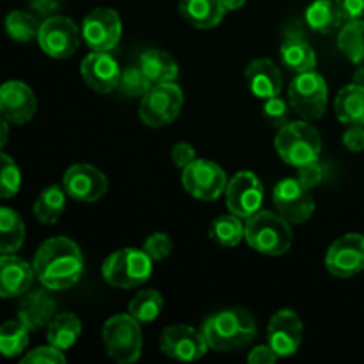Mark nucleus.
Instances as JSON below:
<instances>
[{
    "label": "nucleus",
    "instance_id": "obj_29",
    "mask_svg": "<svg viewBox=\"0 0 364 364\" xmlns=\"http://www.w3.org/2000/svg\"><path fill=\"white\" fill-rule=\"evenodd\" d=\"M25 240V224L13 208L0 206V255H14Z\"/></svg>",
    "mask_w": 364,
    "mask_h": 364
},
{
    "label": "nucleus",
    "instance_id": "obj_43",
    "mask_svg": "<svg viewBox=\"0 0 364 364\" xmlns=\"http://www.w3.org/2000/svg\"><path fill=\"white\" fill-rule=\"evenodd\" d=\"M343 144L352 153L364 151V124H350L343 134Z\"/></svg>",
    "mask_w": 364,
    "mask_h": 364
},
{
    "label": "nucleus",
    "instance_id": "obj_2",
    "mask_svg": "<svg viewBox=\"0 0 364 364\" xmlns=\"http://www.w3.org/2000/svg\"><path fill=\"white\" fill-rule=\"evenodd\" d=\"M208 348L217 352H230L244 348L255 340V318L245 309L231 308L210 316L201 327Z\"/></svg>",
    "mask_w": 364,
    "mask_h": 364
},
{
    "label": "nucleus",
    "instance_id": "obj_45",
    "mask_svg": "<svg viewBox=\"0 0 364 364\" xmlns=\"http://www.w3.org/2000/svg\"><path fill=\"white\" fill-rule=\"evenodd\" d=\"M279 359V355L274 352L270 345H259L255 347L247 355V361L251 364H274Z\"/></svg>",
    "mask_w": 364,
    "mask_h": 364
},
{
    "label": "nucleus",
    "instance_id": "obj_14",
    "mask_svg": "<svg viewBox=\"0 0 364 364\" xmlns=\"http://www.w3.org/2000/svg\"><path fill=\"white\" fill-rule=\"evenodd\" d=\"M326 267L333 276L348 279L364 270V237L359 233H348L338 238L329 247L326 256Z\"/></svg>",
    "mask_w": 364,
    "mask_h": 364
},
{
    "label": "nucleus",
    "instance_id": "obj_1",
    "mask_svg": "<svg viewBox=\"0 0 364 364\" xmlns=\"http://www.w3.org/2000/svg\"><path fill=\"white\" fill-rule=\"evenodd\" d=\"M32 267L46 290H66L77 284L84 274V258L73 240L53 237L38 249Z\"/></svg>",
    "mask_w": 364,
    "mask_h": 364
},
{
    "label": "nucleus",
    "instance_id": "obj_48",
    "mask_svg": "<svg viewBox=\"0 0 364 364\" xmlns=\"http://www.w3.org/2000/svg\"><path fill=\"white\" fill-rule=\"evenodd\" d=\"M220 2L224 4V7L230 11H235V9H240L242 6H244L247 0H220Z\"/></svg>",
    "mask_w": 364,
    "mask_h": 364
},
{
    "label": "nucleus",
    "instance_id": "obj_3",
    "mask_svg": "<svg viewBox=\"0 0 364 364\" xmlns=\"http://www.w3.org/2000/svg\"><path fill=\"white\" fill-rule=\"evenodd\" d=\"M245 240L262 255L283 256L290 251L294 235L290 223L279 213L259 210L245 223Z\"/></svg>",
    "mask_w": 364,
    "mask_h": 364
},
{
    "label": "nucleus",
    "instance_id": "obj_47",
    "mask_svg": "<svg viewBox=\"0 0 364 364\" xmlns=\"http://www.w3.org/2000/svg\"><path fill=\"white\" fill-rule=\"evenodd\" d=\"M7 139H9V124L0 116V149L7 144Z\"/></svg>",
    "mask_w": 364,
    "mask_h": 364
},
{
    "label": "nucleus",
    "instance_id": "obj_8",
    "mask_svg": "<svg viewBox=\"0 0 364 364\" xmlns=\"http://www.w3.org/2000/svg\"><path fill=\"white\" fill-rule=\"evenodd\" d=\"M183 107V92L174 82L153 84L142 96L139 117L146 127L160 128L171 124Z\"/></svg>",
    "mask_w": 364,
    "mask_h": 364
},
{
    "label": "nucleus",
    "instance_id": "obj_9",
    "mask_svg": "<svg viewBox=\"0 0 364 364\" xmlns=\"http://www.w3.org/2000/svg\"><path fill=\"white\" fill-rule=\"evenodd\" d=\"M181 171H183L181 183L192 198L201 199V201H213L226 192L230 180L219 164L196 159Z\"/></svg>",
    "mask_w": 364,
    "mask_h": 364
},
{
    "label": "nucleus",
    "instance_id": "obj_17",
    "mask_svg": "<svg viewBox=\"0 0 364 364\" xmlns=\"http://www.w3.org/2000/svg\"><path fill=\"white\" fill-rule=\"evenodd\" d=\"M38 100L25 82L9 80L0 85V116L13 124H25L36 116Z\"/></svg>",
    "mask_w": 364,
    "mask_h": 364
},
{
    "label": "nucleus",
    "instance_id": "obj_10",
    "mask_svg": "<svg viewBox=\"0 0 364 364\" xmlns=\"http://www.w3.org/2000/svg\"><path fill=\"white\" fill-rule=\"evenodd\" d=\"M80 31L77 23L66 16H48L39 27L38 43L46 55L53 59H68L80 45Z\"/></svg>",
    "mask_w": 364,
    "mask_h": 364
},
{
    "label": "nucleus",
    "instance_id": "obj_19",
    "mask_svg": "<svg viewBox=\"0 0 364 364\" xmlns=\"http://www.w3.org/2000/svg\"><path fill=\"white\" fill-rule=\"evenodd\" d=\"M121 71L117 60L109 52H91L80 64V75L85 84L103 95L117 89Z\"/></svg>",
    "mask_w": 364,
    "mask_h": 364
},
{
    "label": "nucleus",
    "instance_id": "obj_20",
    "mask_svg": "<svg viewBox=\"0 0 364 364\" xmlns=\"http://www.w3.org/2000/svg\"><path fill=\"white\" fill-rule=\"evenodd\" d=\"M34 267L14 255L0 256V299L21 297L34 283Z\"/></svg>",
    "mask_w": 364,
    "mask_h": 364
},
{
    "label": "nucleus",
    "instance_id": "obj_31",
    "mask_svg": "<svg viewBox=\"0 0 364 364\" xmlns=\"http://www.w3.org/2000/svg\"><path fill=\"white\" fill-rule=\"evenodd\" d=\"M338 48L355 66H364V21H347L338 36Z\"/></svg>",
    "mask_w": 364,
    "mask_h": 364
},
{
    "label": "nucleus",
    "instance_id": "obj_21",
    "mask_svg": "<svg viewBox=\"0 0 364 364\" xmlns=\"http://www.w3.org/2000/svg\"><path fill=\"white\" fill-rule=\"evenodd\" d=\"M53 316H55V301L48 291L34 290L21 295L16 318H20L28 327V331L48 327Z\"/></svg>",
    "mask_w": 364,
    "mask_h": 364
},
{
    "label": "nucleus",
    "instance_id": "obj_13",
    "mask_svg": "<svg viewBox=\"0 0 364 364\" xmlns=\"http://www.w3.org/2000/svg\"><path fill=\"white\" fill-rule=\"evenodd\" d=\"M263 199H265V191L262 181L251 171L237 173L228 181L226 206L233 215L249 219L262 210Z\"/></svg>",
    "mask_w": 364,
    "mask_h": 364
},
{
    "label": "nucleus",
    "instance_id": "obj_4",
    "mask_svg": "<svg viewBox=\"0 0 364 364\" xmlns=\"http://www.w3.org/2000/svg\"><path fill=\"white\" fill-rule=\"evenodd\" d=\"M276 151L288 166L302 167L316 162L322 151V139L313 124L304 121L287 123L276 137Z\"/></svg>",
    "mask_w": 364,
    "mask_h": 364
},
{
    "label": "nucleus",
    "instance_id": "obj_49",
    "mask_svg": "<svg viewBox=\"0 0 364 364\" xmlns=\"http://www.w3.org/2000/svg\"><path fill=\"white\" fill-rule=\"evenodd\" d=\"M352 84H358V85H361V87H364V66H359L358 70L354 71Z\"/></svg>",
    "mask_w": 364,
    "mask_h": 364
},
{
    "label": "nucleus",
    "instance_id": "obj_16",
    "mask_svg": "<svg viewBox=\"0 0 364 364\" xmlns=\"http://www.w3.org/2000/svg\"><path fill=\"white\" fill-rule=\"evenodd\" d=\"M64 191L70 198L82 203H95L107 194L105 174L91 164H75L64 173Z\"/></svg>",
    "mask_w": 364,
    "mask_h": 364
},
{
    "label": "nucleus",
    "instance_id": "obj_34",
    "mask_svg": "<svg viewBox=\"0 0 364 364\" xmlns=\"http://www.w3.org/2000/svg\"><path fill=\"white\" fill-rule=\"evenodd\" d=\"M210 238L223 247H235L245 238V224L237 215L217 217L210 228Z\"/></svg>",
    "mask_w": 364,
    "mask_h": 364
},
{
    "label": "nucleus",
    "instance_id": "obj_42",
    "mask_svg": "<svg viewBox=\"0 0 364 364\" xmlns=\"http://www.w3.org/2000/svg\"><path fill=\"white\" fill-rule=\"evenodd\" d=\"M345 21L361 20L364 14V0H334Z\"/></svg>",
    "mask_w": 364,
    "mask_h": 364
},
{
    "label": "nucleus",
    "instance_id": "obj_46",
    "mask_svg": "<svg viewBox=\"0 0 364 364\" xmlns=\"http://www.w3.org/2000/svg\"><path fill=\"white\" fill-rule=\"evenodd\" d=\"M63 0H31V7L41 16H53L57 9L60 7Z\"/></svg>",
    "mask_w": 364,
    "mask_h": 364
},
{
    "label": "nucleus",
    "instance_id": "obj_36",
    "mask_svg": "<svg viewBox=\"0 0 364 364\" xmlns=\"http://www.w3.org/2000/svg\"><path fill=\"white\" fill-rule=\"evenodd\" d=\"M151 85L153 84L146 77L144 71L141 70V66H130L124 71H121L117 89H119L121 95L130 96V98H139V96H144Z\"/></svg>",
    "mask_w": 364,
    "mask_h": 364
},
{
    "label": "nucleus",
    "instance_id": "obj_26",
    "mask_svg": "<svg viewBox=\"0 0 364 364\" xmlns=\"http://www.w3.org/2000/svg\"><path fill=\"white\" fill-rule=\"evenodd\" d=\"M281 59H283L284 66L295 73L313 71L316 66L315 50L306 39L299 38V36H290L281 45Z\"/></svg>",
    "mask_w": 364,
    "mask_h": 364
},
{
    "label": "nucleus",
    "instance_id": "obj_11",
    "mask_svg": "<svg viewBox=\"0 0 364 364\" xmlns=\"http://www.w3.org/2000/svg\"><path fill=\"white\" fill-rule=\"evenodd\" d=\"M274 206L277 213L290 224H302L315 212V199L299 178L281 180L274 188Z\"/></svg>",
    "mask_w": 364,
    "mask_h": 364
},
{
    "label": "nucleus",
    "instance_id": "obj_22",
    "mask_svg": "<svg viewBox=\"0 0 364 364\" xmlns=\"http://www.w3.org/2000/svg\"><path fill=\"white\" fill-rule=\"evenodd\" d=\"M245 80H247L249 91L262 100L279 96L283 89L279 68L270 59L252 60L245 70Z\"/></svg>",
    "mask_w": 364,
    "mask_h": 364
},
{
    "label": "nucleus",
    "instance_id": "obj_37",
    "mask_svg": "<svg viewBox=\"0 0 364 364\" xmlns=\"http://www.w3.org/2000/svg\"><path fill=\"white\" fill-rule=\"evenodd\" d=\"M21 187V173L9 155L0 151V199L13 198Z\"/></svg>",
    "mask_w": 364,
    "mask_h": 364
},
{
    "label": "nucleus",
    "instance_id": "obj_15",
    "mask_svg": "<svg viewBox=\"0 0 364 364\" xmlns=\"http://www.w3.org/2000/svg\"><path fill=\"white\" fill-rule=\"evenodd\" d=\"M160 350L176 361H198L208 350L201 331L188 326H169L160 336Z\"/></svg>",
    "mask_w": 364,
    "mask_h": 364
},
{
    "label": "nucleus",
    "instance_id": "obj_44",
    "mask_svg": "<svg viewBox=\"0 0 364 364\" xmlns=\"http://www.w3.org/2000/svg\"><path fill=\"white\" fill-rule=\"evenodd\" d=\"M171 159H173L174 166L180 167V169H185L188 164H192L196 160V149L188 142H178L173 148V151H171Z\"/></svg>",
    "mask_w": 364,
    "mask_h": 364
},
{
    "label": "nucleus",
    "instance_id": "obj_5",
    "mask_svg": "<svg viewBox=\"0 0 364 364\" xmlns=\"http://www.w3.org/2000/svg\"><path fill=\"white\" fill-rule=\"evenodd\" d=\"M153 272V259L144 249H119L103 262V279L114 288H137L149 279Z\"/></svg>",
    "mask_w": 364,
    "mask_h": 364
},
{
    "label": "nucleus",
    "instance_id": "obj_24",
    "mask_svg": "<svg viewBox=\"0 0 364 364\" xmlns=\"http://www.w3.org/2000/svg\"><path fill=\"white\" fill-rule=\"evenodd\" d=\"M139 66L151 84H167L178 78V64L162 50H148L139 59Z\"/></svg>",
    "mask_w": 364,
    "mask_h": 364
},
{
    "label": "nucleus",
    "instance_id": "obj_33",
    "mask_svg": "<svg viewBox=\"0 0 364 364\" xmlns=\"http://www.w3.org/2000/svg\"><path fill=\"white\" fill-rule=\"evenodd\" d=\"M4 27H6L7 36H9L13 41L18 43H28L32 39H38L39 27L41 23L38 21V18L34 14L27 13V11H11L6 16L4 21Z\"/></svg>",
    "mask_w": 364,
    "mask_h": 364
},
{
    "label": "nucleus",
    "instance_id": "obj_40",
    "mask_svg": "<svg viewBox=\"0 0 364 364\" xmlns=\"http://www.w3.org/2000/svg\"><path fill=\"white\" fill-rule=\"evenodd\" d=\"M21 363L23 364H63L66 363V358H64L63 350L55 348L53 345H48V347H39V348H34V350H31L27 355L21 358Z\"/></svg>",
    "mask_w": 364,
    "mask_h": 364
},
{
    "label": "nucleus",
    "instance_id": "obj_41",
    "mask_svg": "<svg viewBox=\"0 0 364 364\" xmlns=\"http://www.w3.org/2000/svg\"><path fill=\"white\" fill-rule=\"evenodd\" d=\"M323 180V167L320 166V162L308 164V166H302L299 167V181H301L304 187H308L311 191L313 187L320 183Z\"/></svg>",
    "mask_w": 364,
    "mask_h": 364
},
{
    "label": "nucleus",
    "instance_id": "obj_39",
    "mask_svg": "<svg viewBox=\"0 0 364 364\" xmlns=\"http://www.w3.org/2000/svg\"><path fill=\"white\" fill-rule=\"evenodd\" d=\"M146 255L153 259V262H162L167 256L173 252V240L169 235L166 233H155L151 237L146 238L144 247Z\"/></svg>",
    "mask_w": 364,
    "mask_h": 364
},
{
    "label": "nucleus",
    "instance_id": "obj_12",
    "mask_svg": "<svg viewBox=\"0 0 364 364\" xmlns=\"http://www.w3.org/2000/svg\"><path fill=\"white\" fill-rule=\"evenodd\" d=\"M123 32L119 14L110 7H96L85 16L82 38L92 52H110L117 46Z\"/></svg>",
    "mask_w": 364,
    "mask_h": 364
},
{
    "label": "nucleus",
    "instance_id": "obj_32",
    "mask_svg": "<svg viewBox=\"0 0 364 364\" xmlns=\"http://www.w3.org/2000/svg\"><path fill=\"white\" fill-rule=\"evenodd\" d=\"M28 327L20 318L7 320L0 326V355L14 358L20 355L28 345Z\"/></svg>",
    "mask_w": 364,
    "mask_h": 364
},
{
    "label": "nucleus",
    "instance_id": "obj_6",
    "mask_svg": "<svg viewBox=\"0 0 364 364\" xmlns=\"http://www.w3.org/2000/svg\"><path fill=\"white\" fill-rule=\"evenodd\" d=\"M103 345L116 363H135L142 352L141 323L130 313L112 316L103 326Z\"/></svg>",
    "mask_w": 364,
    "mask_h": 364
},
{
    "label": "nucleus",
    "instance_id": "obj_25",
    "mask_svg": "<svg viewBox=\"0 0 364 364\" xmlns=\"http://www.w3.org/2000/svg\"><path fill=\"white\" fill-rule=\"evenodd\" d=\"M336 117L345 124H364V87L350 84L338 92L334 100Z\"/></svg>",
    "mask_w": 364,
    "mask_h": 364
},
{
    "label": "nucleus",
    "instance_id": "obj_23",
    "mask_svg": "<svg viewBox=\"0 0 364 364\" xmlns=\"http://www.w3.org/2000/svg\"><path fill=\"white\" fill-rule=\"evenodd\" d=\"M226 11L220 0H180L181 16L196 28L217 27Z\"/></svg>",
    "mask_w": 364,
    "mask_h": 364
},
{
    "label": "nucleus",
    "instance_id": "obj_38",
    "mask_svg": "<svg viewBox=\"0 0 364 364\" xmlns=\"http://www.w3.org/2000/svg\"><path fill=\"white\" fill-rule=\"evenodd\" d=\"M288 103L284 102L279 96H274V98L265 100V105H263V117H265L267 123L270 127L281 128L283 124L288 123Z\"/></svg>",
    "mask_w": 364,
    "mask_h": 364
},
{
    "label": "nucleus",
    "instance_id": "obj_28",
    "mask_svg": "<svg viewBox=\"0 0 364 364\" xmlns=\"http://www.w3.org/2000/svg\"><path fill=\"white\" fill-rule=\"evenodd\" d=\"M343 21L334 0H315L306 9V23L318 34H333Z\"/></svg>",
    "mask_w": 364,
    "mask_h": 364
},
{
    "label": "nucleus",
    "instance_id": "obj_35",
    "mask_svg": "<svg viewBox=\"0 0 364 364\" xmlns=\"http://www.w3.org/2000/svg\"><path fill=\"white\" fill-rule=\"evenodd\" d=\"M162 308V295L156 290H144L132 299L128 311H130V315L134 316L139 323H149L160 315Z\"/></svg>",
    "mask_w": 364,
    "mask_h": 364
},
{
    "label": "nucleus",
    "instance_id": "obj_7",
    "mask_svg": "<svg viewBox=\"0 0 364 364\" xmlns=\"http://www.w3.org/2000/svg\"><path fill=\"white\" fill-rule=\"evenodd\" d=\"M327 89L322 75L313 71L297 73L288 87V102L290 107L306 121L320 119L327 107Z\"/></svg>",
    "mask_w": 364,
    "mask_h": 364
},
{
    "label": "nucleus",
    "instance_id": "obj_18",
    "mask_svg": "<svg viewBox=\"0 0 364 364\" xmlns=\"http://www.w3.org/2000/svg\"><path fill=\"white\" fill-rule=\"evenodd\" d=\"M304 326L291 309H281L269 323V345L279 358H290L301 348Z\"/></svg>",
    "mask_w": 364,
    "mask_h": 364
},
{
    "label": "nucleus",
    "instance_id": "obj_30",
    "mask_svg": "<svg viewBox=\"0 0 364 364\" xmlns=\"http://www.w3.org/2000/svg\"><path fill=\"white\" fill-rule=\"evenodd\" d=\"M66 208V191L57 185L46 187L34 203V215L41 224H55Z\"/></svg>",
    "mask_w": 364,
    "mask_h": 364
},
{
    "label": "nucleus",
    "instance_id": "obj_27",
    "mask_svg": "<svg viewBox=\"0 0 364 364\" xmlns=\"http://www.w3.org/2000/svg\"><path fill=\"white\" fill-rule=\"evenodd\" d=\"M80 333L82 323L77 315H73V313H59L48 323L46 338H48L50 345H53V347L64 352L77 343Z\"/></svg>",
    "mask_w": 364,
    "mask_h": 364
}]
</instances>
